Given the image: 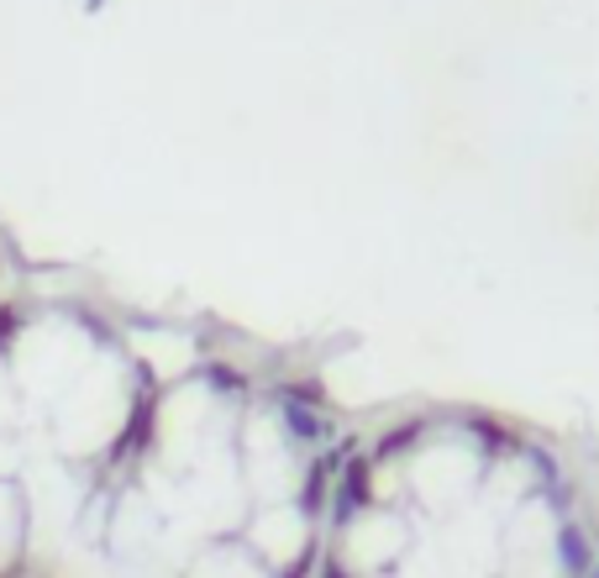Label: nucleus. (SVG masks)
I'll return each mask as SVG.
<instances>
[{"label":"nucleus","mask_w":599,"mask_h":578,"mask_svg":"<svg viewBox=\"0 0 599 578\" xmlns=\"http://www.w3.org/2000/svg\"><path fill=\"white\" fill-rule=\"evenodd\" d=\"M558 552H562V568L573 578H583V568H589V547H583V537L573 531V526H562L558 531Z\"/></svg>","instance_id":"1"},{"label":"nucleus","mask_w":599,"mask_h":578,"mask_svg":"<svg viewBox=\"0 0 599 578\" xmlns=\"http://www.w3.org/2000/svg\"><path fill=\"white\" fill-rule=\"evenodd\" d=\"M17 326H21V316H17V311H0V347H6V342L17 337Z\"/></svg>","instance_id":"2"}]
</instances>
